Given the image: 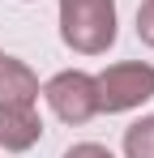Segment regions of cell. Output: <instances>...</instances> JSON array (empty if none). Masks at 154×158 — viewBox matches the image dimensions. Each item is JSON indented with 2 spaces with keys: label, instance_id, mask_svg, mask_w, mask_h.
<instances>
[{
  "label": "cell",
  "instance_id": "obj_6",
  "mask_svg": "<svg viewBox=\"0 0 154 158\" xmlns=\"http://www.w3.org/2000/svg\"><path fill=\"white\" fill-rule=\"evenodd\" d=\"M124 158H154V115H141L124 128Z\"/></svg>",
  "mask_w": 154,
  "mask_h": 158
},
{
  "label": "cell",
  "instance_id": "obj_9",
  "mask_svg": "<svg viewBox=\"0 0 154 158\" xmlns=\"http://www.w3.org/2000/svg\"><path fill=\"white\" fill-rule=\"evenodd\" d=\"M22 4H30V0H22Z\"/></svg>",
  "mask_w": 154,
  "mask_h": 158
},
{
  "label": "cell",
  "instance_id": "obj_5",
  "mask_svg": "<svg viewBox=\"0 0 154 158\" xmlns=\"http://www.w3.org/2000/svg\"><path fill=\"white\" fill-rule=\"evenodd\" d=\"M43 85H39V73L17 60V56H0V107H26L39 103Z\"/></svg>",
  "mask_w": 154,
  "mask_h": 158
},
{
  "label": "cell",
  "instance_id": "obj_4",
  "mask_svg": "<svg viewBox=\"0 0 154 158\" xmlns=\"http://www.w3.org/2000/svg\"><path fill=\"white\" fill-rule=\"evenodd\" d=\"M43 141V115L39 103L26 107H0V150L4 154H26Z\"/></svg>",
  "mask_w": 154,
  "mask_h": 158
},
{
  "label": "cell",
  "instance_id": "obj_2",
  "mask_svg": "<svg viewBox=\"0 0 154 158\" xmlns=\"http://www.w3.org/2000/svg\"><path fill=\"white\" fill-rule=\"evenodd\" d=\"M94 94H99V115H124L154 98V64L146 60H120L94 73Z\"/></svg>",
  "mask_w": 154,
  "mask_h": 158
},
{
  "label": "cell",
  "instance_id": "obj_8",
  "mask_svg": "<svg viewBox=\"0 0 154 158\" xmlns=\"http://www.w3.org/2000/svg\"><path fill=\"white\" fill-rule=\"evenodd\" d=\"M64 158H116V154L107 145H99V141H77V145L64 150Z\"/></svg>",
  "mask_w": 154,
  "mask_h": 158
},
{
  "label": "cell",
  "instance_id": "obj_1",
  "mask_svg": "<svg viewBox=\"0 0 154 158\" xmlns=\"http://www.w3.org/2000/svg\"><path fill=\"white\" fill-rule=\"evenodd\" d=\"M116 0H60V39L77 56H103L116 47Z\"/></svg>",
  "mask_w": 154,
  "mask_h": 158
},
{
  "label": "cell",
  "instance_id": "obj_7",
  "mask_svg": "<svg viewBox=\"0 0 154 158\" xmlns=\"http://www.w3.org/2000/svg\"><path fill=\"white\" fill-rule=\"evenodd\" d=\"M137 39L154 47V0H141L137 4Z\"/></svg>",
  "mask_w": 154,
  "mask_h": 158
},
{
  "label": "cell",
  "instance_id": "obj_3",
  "mask_svg": "<svg viewBox=\"0 0 154 158\" xmlns=\"http://www.w3.org/2000/svg\"><path fill=\"white\" fill-rule=\"evenodd\" d=\"M43 98L47 107L56 111V120H64V124H90L94 115H99V94H94V73H86V69H64V73H56V77L43 85Z\"/></svg>",
  "mask_w": 154,
  "mask_h": 158
},
{
  "label": "cell",
  "instance_id": "obj_10",
  "mask_svg": "<svg viewBox=\"0 0 154 158\" xmlns=\"http://www.w3.org/2000/svg\"><path fill=\"white\" fill-rule=\"evenodd\" d=\"M0 56H4V47H0Z\"/></svg>",
  "mask_w": 154,
  "mask_h": 158
}]
</instances>
